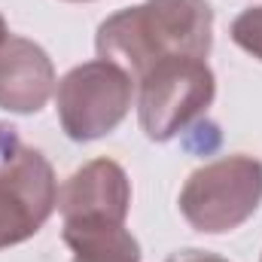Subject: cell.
Segmentation results:
<instances>
[{"label": "cell", "mask_w": 262, "mask_h": 262, "mask_svg": "<svg viewBox=\"0 0 262 262\" xmlns=\"http://www.w3.org/2000/svg\"><path fill=\"white\" fill-rule=\"evenodd\" d=\"M6 37H9V31H6V18H3V15H0V43H3V40H6Z\"/></svg>", "instance_id": "8fae6325"}, {"label": "cell", "mask_w": 262, "mask_h": 262, "mask_svg": "<svg viewBox=\"0 0 262 262\" xmlns=\"http://www.w3.org/2000/svg\"><path fill=\"white\" fill-rule=\"evenodd\" d=\"M259 262H262V259H259Z\"/></svg>", "instance_id": "4fadbf2b"}, {"label": "cell", "mask_w": 262, "mask_h": 262, "mask_svg": "<svg viewBox=\"0 0 262 262\" xmlns=\"http://www.w3.org/2000/svg\"><path fill=\"white\" fill-rule=\"evenodd\" d=\"M58 207V180L49 159L9 128L0 159V250L34 238Z\"/></svg>", "instance_id": "5b68a950"}, {"label": "cell", "mask_w": 262, "mask_h": 262, "mask_svg": "<svg viewBox=\"0 0 262 262\" xmlns=\"http://www.w3.org/2000/svg\"><path fill=\"white\" fill-rule=\"evenodd\" d=\"M235 46H241L247 55L262 61V6H247L229 28Z\"/></svg>", "instance_id": "9c48e42d"}, {"label": "cell", "mask_w": 262, "mask_h": 262, "mask_svg": "<svg viewBox=\"0 0 262 262\" xmlns=\"http://www.w3.org/2000/svg\"><path fill=\"white\" fill-rule=\"evenodd\" d=\"M134 79L113 61L95 58L67 70L58 82L55 110L73 143H92L122 125L131 110Z\"/></svg>", "instance_id": "277c9868"}, {"label": "cell", "mask_w": 262, "mask_h": 262, "mask_svg": "<svg viewBox=\"0 0 262 262\" xmlns=\"http://www.w3.org/2000/svg\"><path fill=\"white\" fill-rule=\"evenodd\" d=\"M64 3H92V0H64Z\"/></svg>", "instance_id": "7c38bea8"}, {"label": "cell", "mask_w": 262, "mask_h": 262, "mask_svg": "<svg viewBox=\"0 0 262 262\" xmlns=\"http://www.w3.org/2000/svg\"><path fill=\"white\" fill-rule=\"evenodd\" d=\"M165 262H229V259H223V256H216V253H207V250L186 247V250H177V253H171Z\"/></svg>", "instance_id": "30bf717a"}, {"label": "cell", "mask_w": 262, "mask_h": 262, "mask_svg": "<svg viewBox=\"0 0 262 262\" xmlns=\"http://www.w3.org/2000/svg\"><path fill=\"white\" fill-rule=\"evenodd\" d=\"M58 210L64 226L116 223L125 226L131 210V180L113 159H92L76 168L58 189Z\"/></svg>", "instance_id": "8992f818"}, {"label": "cell", "mask_w": 262, "mask_h": 262, "mask_svg": "<svg viewBox=\"0 0 262 262\" xmlns=\"http://www.w3.org/2000/svg\"><path fill=\"white\" fill-rule=\"evenodd\" d=\"M213 9L207 0H143L98 25V58L119 64L137 82L168 58H207Z\"/></svg>", "instance_id": "6da1fadb"}, {"label": "cell", "mask_w": 262, "mask_h": 262, "mask_svg": "<svg viewBox=\"0 0 262 262\" xmlns=\"http://www.w3.org/2000/svg\"><path fill=\"white\" fill-rule=\"evenodd\" d=\"M262 204V162L253 156H223L189 174L180 189V213L201 235L241 229Z\"/></svg>", "instance_id": "7a4b0ae2"}, {"label": "cell", "mask_w": 262, "mask_h": 262, "mask_svg": "<svg viewBox=\"0 0 262 262\" xmlns=\"http://www.w3.org/2000/svg\"><path fill=\"white\" fill-rule=\"evenodd\" d=\"M61 238L73 250L70 262H140L143 256L137 238L116 223L61 226Z\"/></svg>", "instance_id": "ba28073f"}, {"label": "cell", "mask_w": 262, "mask_h": 262, "mask_svg": "<svg viewBox=\"0 0 262 262\" xmlns=\"http://www.w3.org/2000/svg\"><path fill=\"white\" fill-rule=\"evenodd\" d=\"M216 98L204 58H168L137 79V119L149 140L165 143L198 122Z\"/></svg>", "instance_id": "3957f363"}, {"label": "cell", "mask_w": 262, "mask_h": 262, "mask_svg": "<svg viewBox=\"0 0 262 262\" xmlns=\"http://www.w3.org/2000/svg\"><path fill=\"white\" fill-rule=\"evenodd\" d=\"M55 89V64L43 46L9 34L0 43V110L15 116L40 113Z\"/></svg>", "instance_id": "52a82bcc"}]
</instances>
